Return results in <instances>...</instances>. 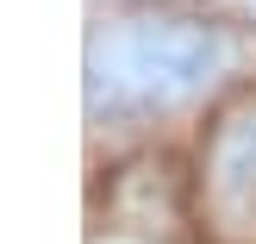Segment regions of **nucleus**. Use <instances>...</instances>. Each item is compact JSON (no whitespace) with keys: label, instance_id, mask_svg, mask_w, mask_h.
<instances>
[{"label":"nucleus","instance_id":"obj_1","mask_svg":"<svg viewBox=\"0 0 256 244\" xmlns=\"http://www.w3.org/2000/svg\"><path fill=\"white\" fill-rule=\"evenodd\" d=\"M232 63L225 25L194 13H125L88 38V119L138 125L206 94Z\"/></svg>","mask_w":256,"mask_h":244},{"label":"nucleus","instance_id":"obj_2","mask_svg":"<svg viewBox=\"0 0 256 244\" xmlns=\"http://www.w3.org/2000/svg\"><path fill=\"white\" fill-rule=\"evenodd\" d=\"M200 182H206L212 225L232 238H256V100L219 119V132L206 138V157H200Z\"/></svg>","mask_w":256,"mask_h":244}]
</instances>
